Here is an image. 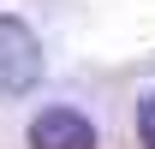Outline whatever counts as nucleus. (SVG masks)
I'll use <instances>...</instances> for the list:
<instances>
[{"mask_svg": "<svg viewBox=\"0 0 155 149\" xmlns=\"http://www.w3.org/2000/svg\"><path fill=\"white\" fill-rule=\"evenodd\" d=\"M30 149H96V125L78 108H42L30 119Z\"/></svg>", "mask_w": 155, "mask_h": 149, "instance_id": "f03ea898", "label": "nucleus"}, {"mask_svg": "<svg viewBox=\"0 0 155 149\" xmlns=\"http://www.w3.org/2000/svg\"><path fill=\"white\" fill-rule=\"evenodd\" d=\"M42 84V42L24 18L0 12V101L6 95H30Z\"/></svg>", "mask_w": 155, "mask_h": 149, "instance_id": "f257e3e1", "label": "nucleus"}, {"mask_svg": "<svg viewBox=\"0 0 155 149\" xmlns=\"http://www.w3.org/2000/svg\"><path fill=\"white\" fill-rule=\"evenodd\" d=\"M137 137H143V149H155V90L143 95V108H137Z\"/></svg>", "mask_w": 155, "mask_h": 149, "instance_id": "7ed1b4c3", "label": "nucleus"}]
</instances>
